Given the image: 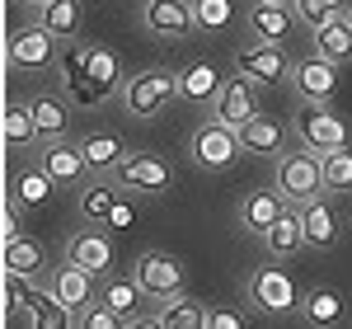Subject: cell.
<instances>
[{
    "label": "cell",
    "instance_id": "4fadbf2b",
    "mask_svg": "<svg viewBox=\"0 0 352 329\" xmlns=\"http://www.w3.org/2000/svg\"><path fill=\"white\" fill-rule=\"evenodd\" d=\"M38 164L52 174L56 189H61V184H80L85 174H89L80 141H43V151H38Z\"/></svg>",
    "mask_w": 352,
    "mask_h": 329
},
{
    "label": "cell",
    "instance_id": "3957f363",
    "mask_svg": "<svg viewBox=\"0 0 352 329\" xmlns=\"http://www.w3.org/2000/svg\"><path fill=\"white\" fill-rule=\"evenodd\" d=\"M174 94H179V76H174V71H160V66H151V71H141V76L127 81L122 104H127L132 118H155V113H164V104H169Z\"/></svg>",
    "mask_w": 352,
    "mask_h": 329
},
{
    "label": "cell",
    "instance_id": "74e56055",
    "mask_svg": "<svg viewBox=\"0 0 352 329\" xmlns=\"http://www.w3.org/2000/svg\"><path fill=\"white\" fill-rule=\"evenodd\" d=\"M5 301H10V310H33V301H38V292H33V277H24V273H5Z\"/></svg>",
    "mask_w": 352,
    "mask_h": 329
},
{
    "label": "cell",
    "instance_id": "1f68e13d",
    "mask_svg": "<svg viewBox=\"0 0 352 329\" xmlns=\"http://www.w3.org/2000/svg\"><path fill=\"white\" fill-rule=\"evenodd\" d=\"M85 76L94 85H104V89H118V76H122V66H118V52H109V47H89L85 52Z\"/></svg>",
    "mask_w": 352,
    "mask_h": 329
},
{
    "label": "cell",
    "instance_id": "d590c367",
    "mask_svg": "<svg viewBox=\"0 0 352 329\" xmlns=\"http://www.w3.org/2000/svg\"><path fill=\"white\" fill-rule=\"evenodd\" d=\"M113 207H118V184H89L80 193V212L89 221H109Z\"/></svg>",
    "mask_w": 352,
    "mask_h": 329
},
{
    "label": "cell",
    "instance_id": "cb8c5ba5",
    "mask_svg": "<svg viewBox=\"0 0 352 329\" xmlns=\"http://www.w3.org/2000/svg\"><path fill=\"white\" fill-rule=\"evenodd\" d=\"M240 146H244V151H254V156H282L287 132H282V123H272V118L258 113L249 127H240Z\"/></svg>",
    "mask_w": 352,
    "mask_h": 329
},
{
    "label": "cell",
    "instance_id": "836d02e7",
    "mask_svg": "<svg viewBox=\"0 0 352 329\" xmlns=\"http://www.w3.org/2000/svg\"><path fill=\"white\" fill-rule=\"evenodd\" d=\"M320 169H324V193H352V151L320 156Z\"/></svg>",
    "mask_w": 352,
    "mask_h": 329
},
{
    "label": "cell",
    "instance_id": "603a6c76",
    "mask_svg": "<svg viewBox=\"0 0 352 329\" xmlns=\"http://www.w3.org/2000/svg\"><path fill=\"white\" fill-rule=\"evenodd\" d=\"M38 24L47 28L52 38H76L85 24L80 0H47V5H38Z\"/></svg>",
    "mask_w": 352,
    "mask_h": 329
},
{
    "label": "cell",
    "instance_id": "9c48e42d",
    "mask_svg": "<svg viewBox=\"0 0 352 329\" xmlns=\"http://www.w3.org/2000/svg\"><path fill=\"white\" fill-rule=\"evenodd\" d=\"M235 71L249 76L254 85L292 81V61H287V52H282V43H249V47L235 56Z\"/></svg>",
    "mask_w": 352,
    "mask_h": 329
},
{
    "label": "cell",
    "instance_id": "7dc6e473",
    "mask_svg": "<svg viewBox=\"0 0 352 329\" xmlns=\"http://www.w3.org/2000/svg\"><path fill=\"white\" fill-rule=\"evenodd\" d=\"M28 5H47V0H28Z\"/></svg>",
    "mask_w": 352,
    "mask_h": 329
},
{
    "label": "cell",
    "instance_id": "d6a6232c",
    "mask_svg": "<svg viewBox=\"0 0 352 329\" xmlns=\"http://www.w3.org/2000/svg\"><path fill=\"white\" fill-rule=\"evenodd\" d=\"M5 141H10V146H28V141H38L33 104H10V109H5Z\"/></svg>",
    "mask_w": 352,
    "mask_h": 329
},
{
    "label": "cell",
    "instance_id": "d4e9b609",
    "mask_svg": "<svg viewBox=\"0 0 352 329\" xmlns=\"http://www.w3.org/2000/svg\"><path fill=\"white\" fill-rule=\"evenodd\" d=\"M33 123H38V141H66V127H71V113L61 99L43 94L33 99Z\"/></svg>",
    "mask_w": 352,
    "mask_h": 329
},
{
    "label": "cell",
    "instance_id": "7a4b0ae2",
    "mask_svg": "<svg viewBox=\"0 0 352 329\" xmlns=\"http://www.w3.org/2000/svg\"><path fill=\"white\" fill-rule=\"evenodd\" d=\"M296 137L305 141V151L329 156V151H348V123L329 104H305L296 113Z\"/></svg>",
    "mask_w": 352,
    "mask_h": 329
},
{
    "label": "cell",
    "instance_id": "60d3db41",
    "mask_svg": "<svg viewBox=\"0 0 352 329\" xmlns=\"http://www.w3.org/2000/svg\"><path fill=\"white\" fill-rule=\"evenodd\" d=\"M207 329H244V315L230 306H207Z\"/></svg>",
    "mask_w": 352,
    "mask_h": 329
},
{
    "label": "cell",
    "instance_id": "484cf974",
    "mask_svg": "<svg viewBox=\"0 0 352 329\" xmlns=\"http://www.w3.org/2000/svg\"><path fill=\"white\" fill-rule=\"evenodd\" d=\"M315 52L329 56V61H348V56H352V24H348V14H338V19H329L324 28H315Z\"/></svg>",
    "mask_w": 352,
    "mask_h": 329
},
{
    "label": "cell",
    "instance_id": "e0dca14e",
    "mask_svg": "<svg viewBox=\"0 0 352 329\" xmlns=\"http://www.w3.org/2000/svg\"><path fill=\"white\" fill-rule=\"evenodd\" d=\"M66 264H80L85 273H109V264H113V245H109V235L104 231H80V235H71L66 240Z\"/></svg>",
    "mask_w": 352,
    "mask_h": 329
},
{
    "label": "cell",
    "instance_id": "f1b7e54d",
    "mask_svg": "<svg viewBox=\"0 0 352 329\" xmlns=\"http://www.w3.org/2000/svg\"><path fill=\"white\" fill-rule=\"evenodd\" d=\"M52 193H56V184H52V174H47L43 164H33V169H24V174L14 179V198H19V207H43Z\"/></svg>",
    "mask_w": 352,
    "mask_h": 329
},
{
    "label": "cell",
    "instance_id": "83f0119b",
    "mask_svg": "<svg viewBox=\"0 0 352 329\" xmlns=\"http://www.w3.org/2000/svg\"><path fill=\"white\" fill-rule=\"evenodd\" d=\"M164 329H207V306H197L192 297H169L160 306Z\"/></svg>",
    "mask_w": 352,
    "mask_h": 329
},
{
    "label": "cell",
    "instance_id": "7c38bea8",
    "mask_svg": "<svg viewBox=\"0 0 352 329\" xmlns=\"http://www.w3.org/2000/svg\"><path fill=\"white\" fill-rule=\"evenodd\" d=\"M141 24L160 38H184L197 28V10H192V0H146Z\"/></svg>",
    "mask_w": 352,
    "mask_h": 329
},
{
    "label": "cell",
    "instance_id": "7402d4cb",
    "mask_svg": "<svg viewBox=\"0 0 352 329\" xmlns=\"http://www.w3.org/2000/svg\"><path fill=\"white\" fill-rule=\"evenodd\" d=\"M263 245H268L272 259H292L300 245H305V226H300V207H287L277 226H272L268 235H263Z\"/></svg>",
    "mask_w": 352,
    "mask_h": 329
},
{
    "label": "cell",
    "instance_id": "ba28073f",
    "mask_svg": "<svg viewBox=\"0 0 352 329\" xmlns=\"http://www.w3.org/2000/svg\"><path fill=\"white\" fill-rule=\"evenodd\" d=\"M292 89L300 94V104H329L333 89H338V61L329 56H300L292 66Z\"/></svg>",
    "mask_w": 352,
    "mask_h": 329
},
{
    "label": "cell",
    "instance_id": "5b68a950",
    "mask_svg": "<svg viewBox=\"0 0 352 329\" xmlns=\"http://www.w3.org/2000/svg\"><path fill=\"white\" fill-rule=\"evenodd\" d=\"M136 282L146 287V297L155 301H169V297H184V264L174 254H160V249H146L136 259Z\"/></svg>",
    "mask_w": 352,
    "mask_h": 329
},
{
    "label": "cell",
    "instance_id": "44dd1931",
    "mask_svg": "<svg viewBox=\"0 0 352 329\" xmlns=\"http://www.w3.org/2000/svg\"><path fill=\"white\" fill-rule=\"evenodd\" d=\"M221 71L212 66V61H192L188 71L179 76V99H188V104H217L221 94Z\"/></svg>",
    "mask_w": 352,
    "mask_h": 329
},
{
    "label": "cell",
    "instance_id": "277c9868",
    "mask_svg": "<svg viewBox=\"0 0 352 329\" xmlns=\"http://www.w3.org/2000/svg\"><path fill=\"white\" fill-rule=\"evenodd\" d=\"M249 301L263 315H292V310H300V292L287 268H258L249 277Z\"/></svg>",
    "mask_w": 352,
    "mask_h": 329
},
{
    "label": "cell",
    "instance_id": "2e32d148",
    "mask_svg": "<svg viewBox=\"0 0 352 329\" xmlns=\"http://www.w3.org/2000/svg\"><path fill=\"white\" fill-rule=\"evenodd\" d=\"M52 297L56 301H66L71 310H89V306L99 301V292H94V273H85L80 264H61L52 273Z\"/></svg>",
    "mask_w": 352,
    "mask_h": 329
},
{
    "label": "cell",
    "instance_id": "c3c4849f",
    "mask_svg": "<svg viewBox=\"0 0 352 329\" xmlns=\"http://www.w3.org/2000/svg\"><path fill=\"white\" fill-rule=\"evenodd\" d=\"M348 24H352V10H348Z\"/></svg>",
    "mask_w": 352,
    "mask_h": 329
},
{
    "label": "cell",
    "instance_id": "f546056e",
    "mask_svg": "<svg viewBox=\"0 0 352 329\" xmlns=\"http://www.w3.org/2000/svg\"><path fill=\"white\" fill-rule=\"evenodd\" d=\"M43 245L38 240H28V235H19L14 245H5V273H24V277H38L43 273Z\"/></svg>",
    "mask_w": 352,
    "mask_h": 329
},
{
    "label": "cell",
    "instance_id": "ffe728a7",
    "mask_svg": "<svg viewBox=\"0 0 352 329\" xmlns=\"http://www.w3.org/2000/svg\"><path fill=\"white\" fill-rule=\"evenodd\" d=\"M296 24V10H287V5H263V0H254V10H249V33H254V43H282L287 33Z\"/></svg>",
    "mask_w": 352,
    "mask_h": 329
},
{
    "label": "cell",
    "instance_id": "4dcf8cb0",
    "mask_svg": "<svg viewBox=\"0 0 352 329\" xmlns=\"http://www.w3.org/2000/svg\"><path fill=\"white\" fill-rule=\"evenodd\" d=\"M292 10H296V19H300V24L315 33V28H324L329 19L348 14V0H292Z\"/></svg>",
    "mask_w": 352,
    "mask_h": 329
},
{
    "label": "cell",
    "instance_id": "8992f818",
    "mask_svg": "<svg viewBox=\"0 0 352 329\" xmlns=\"http://www.w3.org/2000/svg\"><path fill=\"white\" fill-rule=\"evenodd\" d=\"M113 179H118V189H132V193H164L174 184V169H169V160L151 156V151H132L113 169Z\"/></svg>",
    "mask_w": 352,
    "mask_h": 329
},
{
    "label": "cell",
    "instance_id": "5bb4252c",
    "mask_svg": "<svg viewBox=\"0 0 352 329\" xmlns=\"http://www.w3.org/2000/svg\"><path fill=\"white\" fill-rule=\"evenodd\" d=\"M282 212H287V198H282V193L254 189V193H244V198H240V226H244V231H254L258 240L277 226Z\"/></svg>",
    "mask_w": 352,
    "mask_h": 329
},
{
    "label": "cell",
    "instance_id": "e575fe53",
    "mask_svg": "<svg viewBox=\"0 0 352 329\" xmlns=\"http://www.w3.org/2000/svg\"><path fill=\"white\" fill-rule=\"evenodd\" d=\"M33 329H71V306L56 301L52 292H38V301H33Z\"/></svg>",
    "mask_w": 352,
    "mask_h": 329
},
{
    "label": "cell",
    "instance_id": "ab89813d",
    "mask_svg": "<svg viewBox=\"0 0 352 329\" xmlns=\"http://www.w3.org/2000/svg\"><path fill=\"white\" fill-rule=\"evenodd\" d=\"M66 89H71V99H80V104H99L109 89L104 85H94L89 76H76V81H66Z\"/></svg>",
    "mask_w": 352,
    "mask_h": 329
},
{
    "label": "cell",
    "instance_id": "8d00e7d4",
    "mask_svg": "<svg viewBox=\"0 0 352 329\" xmlns=\"http://www.w3.org/2000/svg\"><path fill=\"white\" fill-rule=\"evenodd\" d=\"M192 10H197V28H212V33L230 28V19H235L230 0H192Z\"/></svg>",
    "mask_w": 352,
    "mask_h": 329
},
{
    "label": "cell",
    "instance_id": "ac0fdd59",
    "mask_svg": "<svg viewBox=\"0 0 352 329\" xmlns=\"http://www.w3.org/2000/svg\"><path fill=\"white\" fill-rule=\"evenodd\" d=\"M80 151H85L89 174H113L118 164L127 160V146H122V137H118V132H109V127L85 132V137H80Z\"/></svg>",
    "mask_w": 352,
    "mask_h": 329
},
{
    "label": "cell",
    "instance_id": "b9f144b4",
    "mask_svg": "<svg viewBox=\"0 0 352 329\" xmlns=\"http://www.w3.org/2000/svg\"><path fill=\"white\" fill-rule=\"evenodd\" d=\"M0 231H5V245H14V240H19V198H14V193L5 198V217H0Z\"/></svg>",
    "mask_w": 352,
    "mask_h": 329
},
{
    "label": "cell",
    "instance_id": "f35d334b",
    "mask_svg": "<svg viewBox=\"0 0 352 329\" xmlns=\"http://www.w3.org/2000/svg\"><path fill=\"white\" fill-rule=\"evenodd\" d=\"M80 329H122V315H118L113 306L94 301L89 310H80Z\"/></svg>",
    "mask_w": 352,
    "mask_h": 329
},
{
    "label": "cell",
    "instance_id": "f6af8a7d",
    "mask_svg": "<svg viewBox=\"0 0 352 329\" xmlns=\"http://www.w3.org/2000/svg\"><path fill=\"white\" fill-rule=\"evenodd\" d=\"M127 329H164V325H160V315H141V320H132Z\"/></svg>",
    "mask_w": 352,
    "mask_h": 329
},
{
    "label": "cell",
    "instance_id": "8fae6325",
    "mask_svg": "<svg viewBox=\"0 0 352 329\" xmlns=\"http://www.w3.org/2000/svg\"><path fill=\"white\" fill-rule=\"evenodd\" d=\"M56 43H61V38H52L43 24L14 28V33H10V61H14L19 71H47L52 56H56Z\"/></svg>",
    "mask_w": 352,
    "mask_h": 329
},
{
    "label": "cell",
    "instance_id": "ee69618b",
    "mask_svg": "<svg viewBox=\"0 0 352 329\" xmlns=\"http://www.w3.org/2000/svg\"><path fill=\"white\" fill-rule=\"evenodd\" d=\"M109 226H113V231H127V226H132V207H127V202H118V207L109 212Z\"/></svg>",
    "mask_w": 352,
    "mask_h": 329
},
{
    "label": "cell",
    "instance_id": "30bf717a",
    "mask_svg": "<svg viewBox=\"0 0 352 329\" xmlns=\"http://www.w3.org/2000/svg\"><path fill=\"white\" fill-rule=\"evenodd\" d=\"M192 164H202V169H226V164L240 156V132H230V127H221L217 118L212 123H202L197 132H192Z\"/></svg>",
    "mask_w": 352,
    "mask_h": 329
},
{
    "label": "cell",
    "instance_id": "52a82bcc",
    "mask_svg": "<svg viewBox=\"0 0 352 329\" xmlns=\"http://www.w3.org/2000/svg\"><path fill=\"white\" fill-rule=\"evenodd\" d=\"M212 118H217L221 127H230V132L249 127V123L258 118V94H254V81H249V76H230V81L221 85L217 104H212Z\"/></svg>",
    "mask_w": 352,
    "mask_h": 329
},
{
    "label": "cell",
    "instance_id": "7bdbcfd3",
    "mask_svg": "<svg viewBox=\"0 0 352 329\" xmlns=\"http://www.w3.org/2000/svg\"><path fill=\"white\" fill-rule=\"evenodd\" d=\"M85 52H89V47H66V52H61V76H66V81L85 76Z\"/></svg>",
    "mask_w": 352,
    "mask_h": 329
},
{
    "label": "cell",
    "instance_id": "6da1fadb",
    "mask_svg": "<svg viewBox=\"0 0 352 329\" xmlns=\"http://www.w3.org/2000/svg\"><path fill=\"white\" fill-rule=\"evenodd\" d=\"M277 193H282L287 202H296V207L324 198L320 156H315V151H282V156H277Z\"/></svg>",
    "mask_w": 352,
    "mask_h": 329
},
{
    "label": "cell",
    "instance_id": "9a60e30c",
    "mask_svg": "<svg viewBox=\"0 0 352 329\" xmlns=\"http://www.w3.org/2000/svg\"><path fill=\"white\" fill-rule=\"evenodd\" d=\"M300 315H305L310 329H338L343 315H348V301H343L338 287H310V292L300 297Z\"/></svg>",
    "mask_w": 352,
    "mask_h": 329
},
{
    "label": "cell",
    "instance_id": "bcb514c9",
    "mask_svg": "<svg viewBox=\"0 0 352 329\" xmlns=\"http://www.w3.org/2000/svg\"><path fill=\"white\" fill-rule=\"evenodd\" d=\"M263 5H292V0H263Z\"/></svg>",
    "mask_w": 352,
    "mask_h": 329
},
{
    "label": "cell",
    "instance_id": "d6986e66",
    "mask_svg": "<svg viewBox=\"0 0 352 329\" xmlns=\"http://www.w3.org/2000/svg\"><path fill=\"white\" fill-rule=\"evenodd\" d=\"M300 226H305V245L310 249H329L338 240V212H333L329 198L305 202V207H300Z\"/></svg>",
    "mask_w": 352,
    "mask_h": 329
},
{
    "label": "cell",
    "instance_id": "4316f807",
    "mask_svg": "<svg viewBox=\"0 0 352 329\" xmlns=\"http://www.w3.org/2000/svg\"><path fill=\"white\" fill-rule=\"evenodd\" d=\"M141 297H146V287H141L136 277H109V282L99 287V301H104V306H113V310H118L122 320L141 310Z\"/></svg>",
    "mask_w": 352,
    "mask_h": 329
}]
</instances>
